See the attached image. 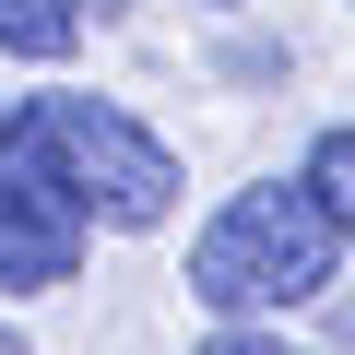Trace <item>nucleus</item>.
<instances>
[{"mask_svg":"<svg viewBox=\"0 0 355 355\" xmlns=\"http://www.w3.org/2000/svg\"><path fill=\"white\" fill-rule=\"evenodd\" d=\"M202 355H296V343H284V331H249V320H225V331H214Z\"/></svg>","mask_w":355,"mask_h":355,"instance_id":"6","label":"nucleus"},{"mask_svg":"<svg viewBox=\"0 0 355 355\" xmlns=\"http://www.w3.org/2000/svg\"><path fill=\"white\" fill-rule=\"evenodd\" d=\"M83 190H71V166L48 154L36 107L0 130V296H48L83 272Z\"/></svg>","mask_w":355,"mask_h":355,"instance_id":"3","label":"nucleus"},{"mask_svg":"<svg viewBox=\"0 0 355 355\" xmlns=\"http://www.w3.org/2000/svg\"><path fill=\"white\" fill-rule=\"evenodd\" d=\"M0 130H12V107H0Z\"/></svg>","mask_w":355,"mask_h":355,"instance_id":"8","label":"nucleus"},{"mask_svg":"<svg viewBox=\"0 0 355 355\" xmlns=\"http://www.w3.org/2000/svg\"><path fill=\"white\" fill-rule=\"evenodd\" d=\"M83 24H107L95 0H0V60H71Z\"/></svg>","mask_w":355,"mask_h":355,"instance_id":"4","label":"nucleus"},{"mask_svg":"<svg viewBox=\"0 0 355 355\" xmlns=\"http://www.w3.org/2000/svg\"><path fill=\"white\" fill-rule=\"evenodd\" d=\"M331 261H343V225H331V202L308 190V166H296V178L225 190V214L190 237V296H202L214 320H261V308L320 296Z\"/></svg>","mask_w":355,"mask_h":355,"instance_id":"1","label":"nucleus"},{"mask_svg":"<svg viewBox=\"0 0 355 355\" xmlns=\"http://www.w3.org/2000/svg\"><path fill=\"white\" fill-rule=\"evenodd\" d=\"M0 355H24V343H12V331H0Z\"/></svg>","mask_w":355,"mask_h":355,"instance_id":"7","label":"nucleus"},{"mask_svg":"<svg viewBox=\"0 0 355 355\" xmlns=\"http://www.w3.org/2000/svg\"><path fill=\"white\" fill-rule=\"evenodd\" d=\"M36 130H48V154L71 166V190H83V214H95V225L142 237V225H166V214H178V154H166L130 107H107V95H48V107H36Z\"/></svg>","mask_w":355,"mask_h":355,"instance_id":"2","label":"nucleus"},{"mask_svg":"<svg viewBox=\"0 0 355 355\" xmlns=\"http://www.w3.org/2000/svg\"><path fill=\"white\" fill-rule=\"evenodd\" d=\"M308 190L331 202V225H343V249H355V130H320V142H308Z\"/></svg>","mask_w":355,"mask_h":355,"instance_id":"5","label":"nucleus"}]
</instances>
